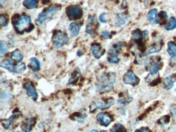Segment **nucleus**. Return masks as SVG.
Returning <instances> with one entry per match:
<instances>
[{
	"label": "nucleus",
	"instance_id": "nucleus-35",
	"mask_svg": "<svg viewBox=\"0 0 176 132\" xmlns=\"http://www.w3.org/2000/svg\"><path fill=\"white\" fill-rule=\"evenodd\" d=\"M105 15H106L105 13H103V14L100 15V17H99L100 21L101 22H102V23H106V22H107V20L105 19Z\"/></svg>",
	"mask_w": 176,
	"mask_h": 132
},
{
	"label": "nucleus",
	"instance_id": "nucleus-8",
	"mask_svg": "<svg viewBox=\"0 0 176 132\" xmlns=\"http://www.w3.org/2000/svg\"><path fill=\"white\" fill-rule=\"evenodd\" d=\"M123 80L125 84L131 85H136L139 83V78L131 70L129 71L124 75Z\"/></svg>",
	"mask_w": 176,
	"mask_h": 132
},
{
	"label": "nucleus",
	"instance_id": "nucleus-32",
	"mask_svg": "<svg viewBox=\"0 0 176 132\" xmlns=\"http://www.w3.org/2000/svg\"><path fill=\"white\" fill-rule=\"evenodd\" d=\"M159 17L163 20V19H166L168 18L167 13L165 11H161L159 14Z\"/></svg>",
	"mask_w": 176,
	"mask_h": 132
},
{
	"label": "nucleus",
	"instance_id": "nucleus-9",
	"mask_svg": "<svg viewBox=\"0 0 176 132\" xmlns=\"http://www.w3.org/2000/svg\"><path fill=\"white\" fill-rule=\"evenodd\" d=\"M97 120L102 126H108L110 123L113 121V118L107 112H100L97 116Z\"/></svg>",
	"mask_w": 176,
	"mask_h": 132
},
{
	"label": "nucleus",
	"instance_id": "nucleus-15",
	"mask_svg": "<svg viewBox=\"0 0 176 132\" xmlns=\"http://www.w3.org/2000/svg\"><path fill=\"white\" fill-rule=\"evenodd\" d=\"M108 57V61L110 63H116L119 62L118 54L116 53V49L114 48H112L109 50Z\"/></svg>",
	"mask_w": 176,
	"mask_h": 132
},
{
	"label": "nucleus",
	"instance_id": "nucleus-1",
	"mask_svg": "<svg viewBox=\"0 0 176 132\" xmlns=\"http://www.w3.org/2000/svg\"><path fill=\"white\" fill-rule=\"evenodd\" d=\"M116 81V76L113 73L103 74L98 78L96 85L98 89L101 92H106L111 89Z\"/></svg>",
	"mask_w": 176,
	"mask_h": 132
},
{
	"label": "nucleus",
	"instance_id": "nucleus-4",
	"mask_svg": "<svg viewBox=\"0 0 176 132\" xmlns=\"http://www.w3.org/2000/svg\"><path fill=\"white\" fill-rule=\"evenodd\" d=\"M31 24V19L27 15H22L19 17L15 24V29L19 32H23L28 29Z\"/></svg>",
	"mask_w": 176,
	"mask_h": 132
},
{
	"label": "nucleus",
	"instance_id": "nucleus-34",
	"mask_svg": "<svg viewBox=\"0 0 176 132\" xmlns=\"http://www.w3.org/2000/svg\"><path fill=\"white\" fill-rule=\"evenodd\" d=\"M101 34L102 35V37H104V38L109 39L110 38V33L107 32V31H103L101 33Z\"/></svg>",
	"mask_w": 176,
	"mask_h": 132
},
{
	"label": "nucleus",
	"instance_id": "nucleus-14",
	"mask_svg": "<svg viewBox=\"0 0 176 132\" xmlns=\"http://www.w3.org/2000/svg\"><path fill=\"white\" fill-rule=\"evenodd\" d=\"M176 81V78L174 75H170L166 77L163 81V86L166 89L169 90L174 86V84Z\"/></svg>",
	"mask_w": 176,
	"mask_h": 132
},
{
	"label": "nucleus",
	"instance_id": "nucleus-7",
	"mask_svg": "<svg viewBox=\"0 0 176 132\" xmlns=\"http://www.w3.org/2000/svg\"><path fill=\"white\" fill-rule=\"evenodd\" d=\"M66 14L69 18L71 20H74L81 17V15H82V10L80 6L73 5L67 8Z\"/></svg>",
	"mask_w": 176,
	"mask_h": 132
},
{
	"label": "nucleus",
	"instance_id": "nucleus-25",
	"mask_svg": "<svg viewBox=\"0 0 176 132\" xmlns=\"http://www.w3.org/2000/svg\"><path fill=\"white\" fill-rule=\"evenodd\" d=\"M159 66L158 65V64L154 63L152 64L149 67L148 71L150 72V74L153 75L158 73V71H159Z\"/></svg>",
	"mask_w": 176,
	"mask_h": 132
},
{
	"label": "nucleus",
	"instance_id": "nucleus-17",
	"mask_svg": "<svg viewBox=\"0 0 176 132\" xmlns=\"http://www.w3.org/2000/svg\"><path fill=\"white\" fill-rule=\"evenodd\" d=\"M31 63L29 65V67L32 70L36 71L39 69L40 67V62L35 57H33L30 59Z\"/></svg>",
	"mask_w": 176,
	"mask_h": 132
},
{
	"label": "nucleus",
	"instance_id": "nucleus-36",
	"mask_svg": "<svg viewBox=\"0 0 176 132\" xmlns=\"http://www.w3.org/2000/svg\"><path fill=\"white\" fill-rule=\"evenodd\" d=\"M90 132H98L97 130H93V131H91Z\"/></svg>",
	"mask_w": 176,
	"mask_h": 132
},
{
	"label": "nucleus",
	"instance_id": "nucleus-6",
	"mask_svg": "<svg viewBox=\"0 0 176 132\" xmlns=\"http://www.w3.org/2000/svg\"><path fill=\"white\" fill-rule=\"evenodd\" d=\"M113 104H114L113 99H108L106 102L102 100H97L94 103H91L90 106V112H94L98 108L100 109H107Z\"/></svg>",
	"mask_w": 176,
	"mask_h": 132
},
{
	"label": "nucleus",
	"instance_id": "nucleus-3",
	"mask_svg": "<svg viewBox=\"0 0 176 132\" xmlns=\"http://www.w3.org/2000/svg\"><path fill=\"white\" fill-rule=\"evenodd\" d=\"M68 41L69 38L67 34L61 31H56L52 38L53 45L56 48H60L63 46Z\"/></svg>",
	"mask_w": 176,
	"mask_h": 132
},
{
	"label": "nucleus",
	"instance_id": "nucleus-24",
	"mask_svg": "<svg viewBox=\"0 0 176 132\" xmlns=\"http://www.w3.org/2000/svg\"><path fill=\"white\" fill-rule=\"evenodd\" d=\"M16 115H13L11 116L9 119H8L7 120H2L1 121V123L2 125H3V127L6 129H8L9 127L11 126V122L12 121V120L16 118Z\"/></svg>",
	"mask_w": 176,
	"mask_h": 132
},
{
	"label": "nucleus",
	"instance_id": "nucleus-10",
	"mask_svg": "<svg viewBox=\"0 0 176 132\" xmlns=\"http://www.w3.org/2000/svg\"><path fill=\"white\" fill-rule=\"evenodd\" d=\"M24 88L26 90V94L29 97H32L33 99L36 100L38 97L36 89L32 82H28L24 85Z\"/></svg>",
	"mask_w": 176,
	"mask_h": 132
},
{
	"label": "nucleus",
	"instance_id": "nucleus-31",
	"mask_svg": "<svg viewBox=\"0 0 176 132\" xmlns=\"http://www.w3.org/2000/svg\"><path fill=\"white\" fill-rule=\"evenodd\" d=\"M161 49V48H159V47H158L157 46H152L149 49L148 54H150V53H153L158 52L159 51H160Z\"/></svg>",
	"mask_w": 176,
	"mask_h": 132
},
{
	"label": "nucleus",
	"instance_id": "nucleus-26",
	"mask_svg": "<svg viewBox=\"0 0 176 132\" xmlns=\"http://www.w3.org/2000/svg\"><path fill=\"white\" fill-rule=\"evenodd\" d=\"M80 75L81 72L80 69H78V68H76L73 73L71 75V77L69 81V83H72L73 82H74L75 80H77V78L80 77Z\"/></svg>",
	"mask_w": 176,
	"mask_h": 132
},
{
	"label": "nucleus",
	"instance_id": "nucleus-16",
	"mask_svg": "<svg viewBox=\"0 0 176 132\" xmlns=\"http://www.w3.org/2000/svg\"><path fill=\"white\" fill-rule=\"evenodd\" d=\"M35 123V121L34 119H29L26 121V123L21 126V129L24 132H30L32 129V127Z\"/></svg>",
	"mask_w": 176,
	"mask_h": 132
},
{
	"label": "nucleus",
	"instance_id": "nucleus-23",
	"mask_svg": "<svg viewBox=\"0 0 176 132\" xmlns=\"http://www.w3.org/2000/svg\"><path fill=\"white\" fill-rule=\"evenodd\" d=\"M166 30L171 31L176 28V19L174 17H170L169 20L168 24L164 27Z\"/></svg>",
	"mask_w": 176,
	"mask_h": 132
},
{
	"label": "nucleus",
	"instance_id": "nucleus-12",
	"mask_svg": "<svg viewBox=\"0 0 176 132\" xmlns=\"http://www.w3.org/2000/svg\"><path fill=\"white\" fill-rule=\"evenodd\" d=\"M98 24L97 20L93 17H90L87 22L86 32L88 34L93 35V31L96 29V26Z\"/></svg>",
	"mask_w": 176,
	"mask_h": 132
},
{
	"label": "nucleus",
	"instance_id": "nucleus-29",
	"mask_svg": "<svg viewBox=\"0 0 176 132\" xmlns=\"http://www.w3.org/2000/svg\"><path fill=\"white\" fill-rule=\"evenodd\" d=\"M133 37L135 40H139L141 38V32L139 29L135 30L133 33Z\"/></svg>",
	"mask_w": 176,
	"mask_h": 132
},
{
	"label": "nucleus",
	"instance_id": "nucleus-21",
	"mask_svg": "<svg viewBox=\"0 0 176 132\" xmlns=\"http://www.w3.org/2000/svg\"><path fill=\"white\" fill-rule=\"evenodd\" d=\"M38 2V0H24L23 2V5L27 9H32L35 7Z\"/></svg>",
	"mask_w": 176,
	"mask_h": 132
},
{
	"label": "nucleus",
	"instance_id": "nucleus-19",
	"mask_svg": "<svg viewBox=\"0 0 176 132\" xmlns=\"http://www.w3.org/2000/svg\"><path fill=\"white\" fill-rule=\"evenodd\" d=\"M11 57L12 59L15 60L18 63H20L23 59V55L21 51L19 49H16L12 52L11 55Z\"/></svg>",
	"mask_w": 176,
	"mask_h": 132
},
{
	"label": "nucleus",
	"instance_id": "nucleus-20",
	"mask_svg": "<svg viewBox=\"0 0 176 132\" xmlns=\"http://www.w3.org/2000/svg\"><path fill=\"white\" fill-rule=\"evenodd\" d=\"M158 14V9L156 8L152 9L148 13L147 15V18L150 21H154V23H158V19H156Z\"/></svg>",
	"mask_w": 176,
	"mask_h": 132
},
{
	"label": "nucleus",
	"instance_id": "nucleus-2",
	"mask_svg": "<svg viewBox=\"0 0 176 132\" xmlns=\"http://www.w3.org/2000/svg\"><path fill=\"white\" fill-rule=\"evenodd\" d=\"M58 9V6L55 5H52L47 8L44 9L41 13L39 14L38 18L36 19V24L39 26L43 24L46 20L51 18L54 15Z\"/></svg>",
	"mask_w": 176,
	"mask_h": 132
},
{
	"label": "nucleus",
	"instance_id": "nucleus-37",
	"mask_svg": "<svg viewBox=\"0 0 176 132\" xmlns=\"http://www.w3.org/2000/svg\"></svg>",
	"mask_w": 176,
	"mask_h": 132
},
{
	"label": "nucleus",
	"instance_id": "nucleus-13",
	"mask_svg": "<svg viewBox=\"0 0 176 132\" xmlns=\"http://www.w3.org/2000/svg\"><path fill=\"white\" fill-rule=\"evenodd\" d=\"M81 25L77 22H73L69 25V31L71 35L74 37L77 36L79 35Z\"/></svg>",
	"mask_w": 176,
	"mask_h": 132
},
{
	"label": "nucleus",
	"instance_id": "nucleus-30",
	"mask_svg": "<svg viewBox=\"0 0 176 132\" xmlns=\"http://www.w3.org/2000/svg\"><path fill=\"white\" fill-rule=\"evenodd\" d=\"M8 19L4 15H1L0 17V23L3 26H6L7 25Z\"/></svg>",
	"mask_w": 176,
	"mask_h": 132
},
{
	"label": "nucleus",
	"instance_id": "nucleus-28",
	"mask_svg": "<svg viewBox=\"0 0 176 132\" xmlns=\"http://www.w3.org/2000/svg\"><path fill=\"white\" fill-rule=\"evenodd\" d=\"M125 130L123 126L121 125V124H116L114 126H113L112 129L110 131V132H123V131Z\"/></svg>",
	"mask_w": 176,
	"mask_h": 132
},
{
	"label": "nucleus",
	"instance_id": "nucleus-22",
	"mask_svg": "<svg viewBox=\"0 0 176 132\" xmlns=\"http://www.w3.org/2000/svg\"><path fill=\"white\" fill-rule=\"evenodd\" d=\"M128 18V16L125 14L119 13L117 15V22L116 24L117 25H121L125 24V22Z\"/></svg>",
	"mask_w": 176,
	"mask_h": 132
},
{
	"label": "nucleus",
	"instance_id": "nucleus-18",
	"mask_svg": "<svg viewBox=\"0 0 176 132\" xmlns=\"http://www.w3.org/2000/svg\"><path fill=\"white\" fill-rule=\"evenodd\" d=\"M168 48L167 52L169 55L172 57L176 56V44L173 42H169L167 43Z\"/></svg>",
	"mask_w": 176,
	"mask_h": 132
},
{
	"label": "nucleus",
	"instance_id": "nucleus-11",
	"mask_svg": "<svg viewBox=\"0 0 176 132\" xmlns=\"http://www.w3.org/2000/svg\"><path fill=\"white\" fill-rule=\"evenodd\" d=\"M91 52L95 58L99 59L101 56L103 55L105 52V49H103L102 46L99 44H95L91 46Z\"/></svg>",
	"mask_w": 176,
	"mask_h": 132
},
{
	"label": "nucleus",
	"instance_id": "nucleus-27",
	"mask_svg": "<svg viewBox=\"0 0 176 132\" xmlns=\"http://www.w3.org/2000/svg\"><path fill=\"white\" fill-rule=\"evenodd\" d=\"M7 50V46L5 42L4 41H1L0 42V53L1 56H2L5 54Z\"/></svg>",
	"mask_w": 176,
	"mask_h": 132
},
{
	"label": "nucleus",
	"instance_id": "nucleus-33",
	"mask_svg": "<svg viewBox=\"0 0 176 132\" xmlns=\"http://www.w3.org/2000/svg\"><path fill=\"white\" fill-rule=\"evenodd\" d=\"M135 132H152V131L148 128H141Z\"/></svg>",
	"mask_w": 176,
	"mask_h": 132
},
{
	"label": "nucleus",
	"instance_id": "nucleus-5",
	"mask_svg": "<svg viewBox=\"0 0 176 132\" xmlns=\"http://www.w3.org/2000/svg\"><path fill=\"white\" fill-rule=\"evenodd\" d=\"M1 67L10 71L11 72L20 73L23 72L26 69L25 64L22 63L18 66H12L11 62L9 59H5L1 63Z\"/></svg>",
	"mask_w": 176,
	"mask_h": 132
}]
</instances>
